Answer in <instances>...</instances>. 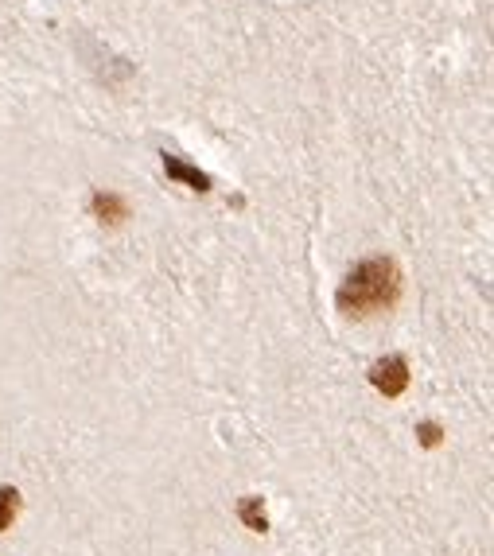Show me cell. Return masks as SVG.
<instances>
[{
	"instance_id": "3",
	"label": "cell",
	"mask_w": 494,
	"mask_h": 556,
	"mask_svg": "<svg viewBox=\"0 0 494 556\" xmlns=\"http://www.w3.org/2000/svg\"><path fill=\"white\" fill-rule=\"evenodd\" d=\"M164 172H168V179H179V183H187L191 191H211V175L199 172V168H191L187 160H179V156H172V152H164Z\"/></svg>"
},
{
	"instance_id": "7",
	"label": "cell",
	"mask_w": 494,
	"mask_h": 556,
	"mask_svg": "<svg viewBox=\"0 0 494 556\" xmlns=\"http://www.w3.org/2000/svg\"><path fill=\"white\" fill-rule=\"evenodd\" d=\"M417 436H421L424 448H436V444H440V436H444V428H440L436 420H424L421 428H417Z\"/></svg>"
},
{
	"instance_id": "6",
	"label": "cell",
	"mask_w": 494,
	"mask_h": 556,
	"mask_svg": "<svg viewBox=\"0 0 494 556\" xmlns=\"http://www.w3.org/2000/svg\"><path fill=\"white\" fill-rule=\"evenodd\" d=\"M16 510H20V490L0 487V533H4V529H12V522H16Z\"/></svg>"
},
{
	"instance_id": "1",
	"label": "cell",
	"mask_w": 494,
	"mask_h": 556,
	"mask_svg": "<svg viewBox=\"0 0 494 556\" xmlns=\"http://www.w3.org/2000/svg\"><path fill=\"white\" fill-rule=\"evenodd\" d=\"M401 300V269L393 257H370L354 265V273L343 280L335 304L347 319H370L389 312Z\"/></svg>"
},
{
	"instance_id": "4",
	"label": "cell",
	"mask_w": 494,
	"mask_h": 556,
	"mask_svg": "<svg viewBox=\"0 0 494 556\" xmlns=\"http://www.w3.org/2000/svg\"><path fill=\"white\" fill-rule=\"evenodd\" d=\"M90 207H94V214H98V222H106V226H117L121 218H129L125 199H121V195H113V191H98Z\"/></svg>"
},
{
	"instance_id": "5",
	"label": "cell",
	"mask_w": 494,
	"mask_h": 556,
	"mask_svg": "<svg viewBox=\"0 0 494 556\" xmlns=\"http://www.w3.org/2000/svg\"><path fill=\"white\" fill-rule=\"evenodd\" d=\"M238 518H242L253 533H265V529H269V522H265V502H261L257 494H246V498L238 502Z\"/></svg>"
},
{
	"instance_id": "2",
	"label": "cell",
	"mask_w": 494,
	"mask_h": 556,
	"mask_svg": "<svg viewBox=\"0 0 494 556\" xmlns=\"http://www.w3.org/2000/svg\"><path fill=\"white\" fill-rule=\"evenodd\" d=\"M370 385L386 397H401L409 389V362L401 354H389V358H378L370 366Z\"/></svg>"
}]
</instances>
